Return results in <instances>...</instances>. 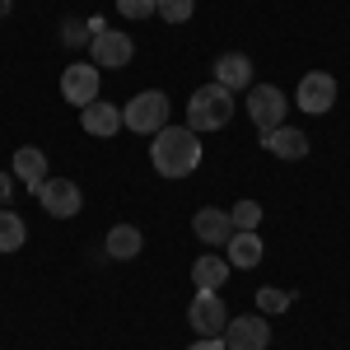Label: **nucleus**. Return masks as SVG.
<instances>
[{"label": "nucleus", "instance_id": "1", "mask_svg": "<svg viewBox=\"0 0 350 350\" xmlns=\"http://www.w3.org/2000/svg\"><path fill=\"white\" fill-rule=\"evenodd\" d=\"M201 135L191 126H163L154 140H150V163L159 168V178H191L201 168Z\"/></svg>", "mask_w": 350, "mask_h": 350}, {"label": "nucleus", "instance_id": "2", "mask_svg": "<svg viewBox=\"0 0 350 350\" xmlns=\"http://www.w3.org/2000/svg\"><path fill=\"white\" fill-rule=\"evenodd\" d=\"M234 108H239V94H229L224 84H201L196 94L187 98V126L196 135L201 131H219V126H229L234 122Z\"/></svg>", "mask_w": 350, "mask_h": 350}, {"label": "nucleus", "instance_id": "3", "mask_svg": "<svg viewBox=\"0 0 350 350\" xmlns=\"http://www.w3.org/2000/svg\"><path fill=\"white\" fill-rule=\"evenodd\" d=\"M122 126L135 135H159L168 126V94L163 89H140L131 103L122 108Z\"/></svg>", "mask_w": 350, "mask_h": 350}, {"label": "nucleus", "instance_id": "4", "mask_svg": "<svg viewBox=\"0 0 350 350\" xmlns=\"http://www.w3.org/2000/svg\"><path fill=\"white\" fill-rule=\"evenodd\" d=\"M285 112H290V98L275 89V84H252L247 89V117H252V126L267 135L275 126H285Z\"/></svg>", "mask_w": 350, "mask_h": 350}, {"label": "nucleus", "instance_id": "5", "mask_svg": "<svg viewBox=\"0 0 350 350\" xmlns=\"http://www.w3.org/2000/svg\"><path fill=\"white\" fill-rule=\"evenodd\" d=\"M131 56H135V42H131V33H122V28H98L94 42H89V61L98 70H126Z\"/></svg>", "mask_w": 350, "mask_h": 350}, {"label": "nucleus", "instance_id": "6", "mask_svg": "<svg viewBox=\"0 0 350 350\" xmlns=\"http://www.w3.org/2000/svg\"><path fill=\"white\" fill-rule=\"evenodd\" d=\"M187 327L196 336H224L229 308H224L219 290H196V299H191V308H187Z\"/></svg>", "mask_w": 350, "mask_h": 350}, {"label": "nucleus", "instance_id": "7", "mask_svg": "<svg viewBox=\"0 0 350 350\" xmlns=\"http://www.w3.org/2000/svg\"><path fill=\"white\" fill-rule=\"evenodd\" d=\"M98 66L94 61H75V66H66L61 70V98L66 103H75V108H89V103H98Z\"/></svg>", "mask_w": 350, "mask_h": 350}, {"label": "nucleus", "instance_id": "8", "mask_svg": "<svg viewBox=\"0 0 350 350\" xmlns=\"http://www.w3.org/2000/svg\"><path fill=\"white\" fill-rule=\"evenodd\" d=\"M38 201H42V211H47L52 219H75L80 206H84L80 187H75L70 178H47V183L38 187Z\"/></svg>", "mask_w": 350, "mask_h": 350}, {"label": "nucleus", "instance_id": "9", "mask_svg": "<svg viewBox=\"0 0 350 350\" xmlns=\"http://www.w3.org/2000/svg\"><path fill=\"white\" fill-rule=\"evenodd\" d=\"M224 346L229 350H267L271 346V327L262 313H239L224 327Z\"/></svg>", "mask_w": 350, "mask_h": 350}, {"label": "nucleus", "instance_id": "10", "mask_svg": "<svg viewBox=\"0 0 350 350\" xmlns=\"http://www.w3.org/2000/svg\"><path fill=\"white\" fill-rule=\"evenodd\" d=\"M332 103H336V80H332L327 70H313V75L299 80L295 108H304L308 117H323V112H332Z\"/></svg>", "mask_w": 350, "mask_h": 350}, {"label": "nucleus", "instance_id": "11", "mask_svg": "<svg viewBox=\"0 0 350 350\" xmlns=\"http://www.w3.org/2000/svg\"><path fill=\"white\" fill-rule=\"evenodd\" d=\"M191 234L206 243V247H224V243L234 239V219H229V211H219V206H201L191 215Z\"/></svg>", "mask_w": 350, "mask_h": 350}, {"label": "nucleus", "instance_id": "12", "mask_svg": "<svg viewBox=\"0 0 350 350\" xmlns=\"http://www.w3.org/2000/svg\"><path fill=\"white\" fill-rule=\"evenodd\" d=\"M262 150L275 154V159H308V135L299 131V126H275V131L262 135Z\"/></svg>", "mask_w": 350, "mask_h": 350}, {"label": "nucleus", "instance_id": "13", "mask_svg": "<svg viewBox=\"0 0 350 350\" xmlns=\"http://www.w3.org/2000/svg\"><path fill=\"white\" fill-rule=\"evenodd\" d=\"M80 126L94 140H112V135L122 131V108L117 103H89V108L80 112Z\"/></svg>", "mask_w": 350, "mask_h": 350}, {"label": "nucleus", "instance_id": "14", "mask_svg": "<svg viewBox=\"0 0 350 350\" xmlns=\"http://www.w3.org/2000/svg\"><path fill=\"white\" fill-rule=\"evenodd\" d=\"M215 84H224L229 94H239V89H252V61L243 52H224L215 61Z\"/></svg>", "mask_w": 350, "mask_h": 350}, {"label": "nucleus", "instance_id": "15", "mask_svg": "<svg viewBox=\"0 0 350 350\" xmlns=\"http://www.w3.org/2000/svg\"><path fill=\"white\" fill-rule=\"evenodd\" d=\"M10 173H14V178L38 196V187L47 183V154H42V150H33V145H24V150H14V168H10Z\"/></svg>", "mask_w": 350, "mask_h": 350}, {"label": "nucleus", "instance_id": "16", "mask_svg": "<svg viewBox=\"0 0 350 350\" xmlns=\"http://www.w3.org/2000/svg\"><path fill=\"white\" fill-rule=\"evenodd\" d=\"M140 247H145V234L135 224H112L108 239H103V252L112 262H131V257H140Z\"/></svg>", "mask_w": 350, "mask_h": 350}, {"label": "nucleus", "instance_id": "17", "mask_svg": "<svg viewBox=\"0 0 350 350\" xmlns=\"http://www.w3.org/2000/svg\"><path fill=\"white\" fill-rule=\"evenodd\" d=\"M262 239L257 234H239L234 229V239L224 243V257H229V267H239V271H252V267H262Z\"/></svg>", "mask_w": 350, "mask_h": 350}, {"label": "nucleus", "instance_id": "18", "mask_svg": "<svg viewBox=\"0 0 350 350\" xmlns=\"http://www.w3.org/2000/svg\"><path fill=\"white\" fill-rule=\"evenodd\" d=\"M229 257H215V252H201L196 257V267H191V285L196 290H219L224 280H229Z\"/></svg>", "mask_w": 350, "mask_h": 350}, {"label": "nucleus", "instance_id": "19", "mask_svg": "<svg viewBox=\"0 0 350 350\" xmlns=\"http://www.w3.org/2000/svg\"><path fill=\"white\" fill-rule=\"evenodd\" d=\"M28 243V224L14 206H0V252H19Z\"/></svg>", "mask_w": 350, "mask_h": 350}, {"label": "nucleus", "instance_id": "20", "mask_svg": "<svg viewBox=\"0 0 350 350\" xmlns=\"http://www.w3.org/2000/svg\"><path fill=\"white\" fill-rule=\"evenodd\" d=\"M229 219H234L239 234H257V224H262V201H239V206L229 211Z\"/></svg>", "mask_w": 350, "mask_h": 350}, {"label": "nucleus", "instance_id": "21", "mask_svg": "<svg viewBox=\"0 0 350 350\" xmlns=\"http://www.w3.org/2000/svg\"><path fill=\"white\" fill-rule=\"evenodd\" d=\"M191 10H196V0H159V10H154V14H159L163 24H187Z\"/></svg>", "mask_w": 350, "mask_h": 350}, {"label": "nucleus", "instance_id": "22", "mask_svg": "<svg viewBox=\"0 0 350 350\" xmlns=\"http://www.w3.org/2000/svg\"><path fill=\"white\" fill-rule=\"evenodd\" d=\"M257 308H262V313H285V308H290V295L275 290V285H262V290H257Z\"/></svg>", "mask_w": 350, "mask_h": 350}, {"label": "nucleus", "instance_id": "23", "mask_svg": "<svg viewBox=\"0 0 350 350\" xmlns=\"http://www.w3.org/2000/svg\"><path fill=\"white\" fill-rule=\"evenodd\" d=\"M117 10H122L126 19H150V14L159 10V0H117Z\"/></svg>", "mask_w": 350, "mask_h": 350}, {"label": "nucleus", "instance_id": "24", "mask_svg": "<svg viewBox=\"0 0 350 350\" xmlns=\"http://www.w3.org/2000/svg\"><path fill=\"white\" fill-rule=\"evenodd\" d=\"M187 350H229V346H224V336H196Z\"/></svg>", "mask_w": 350, "mask_h": 350}, {"label": "nucleus", "instance_id": "25", "mask_svg": "<svg viewBox=\"0 0 350 350\" xmlns=\"http://www.w3.org/2000/svg\"><path fill=\"white\" fill-rule=\"evenodd\" d=\"M94 24H98V19H94ZM94 24H84V19H70V24H66V42H80L84 28H94Z\"/></svg>", "mask_w": 350, "mask_h": 350}, {"label": "nucleus", "instance_id": "26", "mask_svg": "<svg viewBox=\"0 0 350 350\" xmlns=\"http://www.w3.org/2000/svg\"><path fill=\"white\" fill-rule=\"evenodd\" d=\"M10 191H14V173H0V206L10 201Z\"/></svg>", "mask_w": 350, "mask_h": 350}, {"label": "nucleus", "instance_id": "27", "mask_svg": "<svg viewBox=\"0 0 350 350\" xmlns=\"http://www.w3.org/2000/svg\"><path fill=\"white\" fill-rule=\"evenodd\" d=\"M10 10H14V0H0V19H5V14H10Z\"/></svg>", "mask_w": 350, "mask_h": 350}]
</instances>
